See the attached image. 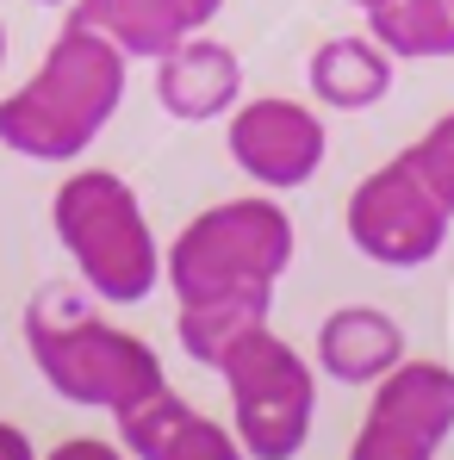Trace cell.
Returning <instances> with one entry per match:
<instances>
[{"label": "cell", "instance_id": "30bf717a", "mask_svg": "<svg viewBox=\"0 0 454 460\" xmlns=\"http://www.w3.org/2000/svg\"><path fill=\"white\" fill-rule=\"evenodd\" d=\"M156 100L181 125L230 119V106L243 100V63H236V50L218 44V38H206V31H187L162 57V69H156Z\"/></svg>", "mask_w": 454, "mask_h": 460}, {"label": "cell", "instance_id": "ba28073f", "mask_svg": "<svg viewBox=\"0 0 454 460\" xmlns=\"http://www.w3.org/2000/svg\"><path fill=\"white\" fill-rule=\"evenodd\" d=\"M112 423H119V448L131 460H249L230 423L193 411L168 385H156L150 398L125 404Z\"/></svg>", "mask_w": 454, "mask_h": 460}, {"label": "cell", "instance_id": "2e32d148", "mask_svg": "<svg viewBox=\"0 0 454 460\" xmlns=\"http://www.w3.org/2000/svg\"><path fill=\"white\" fill-rule=\"evenodd\" d=\"M398 162H405V168H411V174L436 193V206L454 218V112H442V119H436V125H430L411 150L398 155Z\"/></svg>", "mask_w": 454, "mask_h": 460}, {"label": "cell", "instance_id": "8992f818", "mask_svg": "<svg viewBox=\"0 0 454 460\" xmlns=\"http://www.w3.org/2000/svg\"><path fill=\"white\" fill-rule=\"evenodd\" d=\"M349 243H355L374 268L411 274V268H423V261L442 255V243H449V212H442L436 193L392 155V162H379L374 174L349 193Z\"/></svg>", "mask_w": 454, "mask_h": 460}, {"label": "cell", "instance_id": "277c9868", "mask_svg": "<svg viewBox=\"0 0 454 460\" xmlns=\"http://www.w3.org/2000/svg\"><path fill=\"white\" fill-rule=\"evenodd\" d=\"M293 218L249 193L200 212L193 225L162 249V280L174 287L181 305L200 299H274V280L293 268Z\"/></svg>", "mask_w": 454, "mask_h": 460}, {"label": "cell", "instance_id": "9a60e30c", "mask_svg": "<svg viewBox=\"0 0 454 460\" xmlns=\"http://www.w3.org/2000/svg\"><path fill=\"white\" fill-rule=\"evenodd\" d=\"M268 305H274V299H200V305L174 311V336H181L187 361H200V367L218 374V361H225L230 349H236L255 323H268Z\"/></svg>", "mask_w": 454, "mask_h": 460}, {"label": "cell", "instance_id": "7402d4cb", "mask_svg": "<svg viewBox=\"0 0 454 460\" xmlns=\"http://www.w3.org/2000/svg\"><path fill=\"white\" fill-rule=\"evenodd\" d=\"M349 6H361V13H368V6H379V0H349Z\"/></svg>", "mask_w": 454, "mask_h": 460}, {"label": "cell", "instance_id": "44dd1931", "mask_svg": "<svg viewBox=\"0 0 454 460\" xmlns=\"http://www.w3.org/2000/svg\"><path fill=\"white\" fill-rule=\"evenodd\" d=\"M31 6H69V0H31Z\"/></svg>", "mask_w": 454, "mask_h": 460}, {"label": "cell", "instance_id": "52a82bcc", "mask_svg": "<svg viewBox=\"0 0 454 460\" xmlns=\"http://www.w3.org/2000/svg\"><path fill=\"white\" fill-rule=\"evenodd\" d=\"M225 150L255 187L293 193V187H305L324 168L330 137H324V119L311 106L287 100V93H262V100H236L230 106Z\"/></svg>", "mask_w": 454, "mask_h": 460}, {"label": "cell", "instance_id": "ffe728a7", "mask_svg": "<svg viewBox=\"0 0 454 460\" xmlns=\"http://www.w3.org/2000/svg\"><path fill=\"white\" fill-rule=\"evenodd\" d=\"M0 63H6V25H0Z\"/></svg>", "mask_w": 454, "mask_h": 460}, {"label": "cell", "instance_id": "d6986e66", "mask_svg": "<svg viewBox=\"0 0 454 460\" xmlns=\"http://www.w3.org/2000/svg\"><path fill=\"white\" fill-rule=\"evenodd\" d=\"M174 6H181V19H187L193 31H206V25L225 13V0H174Z\"/></svg>", "mask_w": 454, "mask_h": 460}, {"label": "cell", "instance_id": "3957f363", "mask_svg": "<svg viewBox=\"0 0 454 460\" xmlns=\"http://www.w3.org/2000/svg\"><path fill=\"white\" fill-rule=\"evenodd\" d=\"M57 243L69 249L81 287L100 305H144L162 287V243H156L144 199L112 168H76L50 206Z\"/></svg>", "mask_w": 454, "mask_h": 460}, {"label": "cell", "instance_id": "5bb4252c", "mask_svg": "<svg viewBox=\"0 0 454 460\" xmlns=\"http://www.w3.org/2000/svg\"><path fill=\"white\" fill-rule=\"evenodd\" d=\"M368 38L392 63H449L454 0H379L368 6Z\"/></svg>", "mask_w": 454, "mask_h": 460}, {"label": "cell", "instance_id": "ac0fdd59", "mask_svg": "<svg viewBox=\"0 0 454 460\" xmlns=\"http://www.w3.org/2000/svg\"><path fill=\"white\" fill-rule=\"evenodd\" d=\"M0 460H44V455L31 448V436H25L19 423H6V417H0Z\"/></svg>", "mask_w": 454, "mask_h": 460}, {"label": "cell", "instance_id": "e0dca14e", "mask_svg": "<svg viewBox=\"0 0 454 460\" xmlns=\"http://www.w3.org/2000/svg\"><path fill=\"white\" fill-rule=\"evenodd\" d=\"M44 460H131L119 442H100V436H69V442H57Z\"/></svg>", "mask_w": 454, "mask_h": 460}, {"label": "cell", "instance_id": "4fadbf2b", "mask_svg": "<svg viewBox=\"0 0 454 460\" xmlns=\"http://www.w3.org/2000/svg\"><path fill=\"white\" fill-rule=\"evenodd\" d=\"M69 25H87L125 57H150V63H162L193 31L174 0H69Z\"/></svg>", "mask_w": 454, "mask_h": 460}, {"label": "cell", "instance_id": "5b68a950", "mask_svg": "<svg viewBox=\"0 0 454 460\" xmlns=\"http://www.w3.org/2000/svg\"><path fill=\"white\" fill-rule=\"evenodd\" d=\"M225 392H230V429L249 460H299L311 442V417H317V374L299 361V349L287 336H274L268 323H255L225 361Z\"/></svg>", "mask_w": 454, "mask_h": 460}, {"label": "cell", "instance_id": "7a4b0ae2", "mask_svg": "<svg viewBox=\"0 0 454 460\" xmlns=\"http://www.w3.org/2000/svg\"><path fill=\"white\" fill-rule=\"evenodd\" d=\"M25 349L38 361L44 385L57 398H69L81 411H125L138 398H150L162 380V361L144 336L119 330L100 317V299L87 287H38L25 305Z\"/></svg>", "mask_w": 454, "mask_h": 460}, {"label": "cell", "instance_id": "6da1fadb", "mask_svg": "<svg viewBox=\"0 0 454 460\" xmlns=\"http://www.w3.org/2000/svg\"><path fill=\"white\" fill-rule=\"evenodd\" d=\"M125 50L87 25H63L38 75L0 100V144L25 162H76L125 100Z\"/></svg>", "mask_w": 454, "mask_h": 460}, {"label": "cell", "instance_id": "9c48e42d", "mask_svg": "<svg viewBox=\"0 0 454 460\" xmlns=\"http://www.w3.org/2000/svg\"><path fill=\"white\" fill-rule=\"evenodd\" d=\"M368 423H379L386 436L436 455L454 436V367L449 361H398L386 380H374L368 398Z\"/></svg>", "mask_w": 454, "mask_h": 460}, {"label": "cell", "instance_id": "7c38bea8", "mask_svg": "<svg viewBox=\"0 0 454 460\" xmlns=\"http://www.w3.org/2000/svg\"><path fill=\"white\" fill-rule=\"evenodd\" d=\"M311 81V100L330 106V112H368L392 93V57L379 50L368 31H343V38H324L305 63Z\"/></svg>", "mask_w": 454, "mask_h": 460}, {"label": "cell", "instance_id": "8fae6325", "mask_svg": "<svg viewBox=\"0 0 454 460\" xmlns=\"http://www.w3.org/2000/svg\"><path fill=\"white\" fill-rule=\"evenodd\" d=\"M405 330L379 305H336L317 323V374L336 385H374L405 361Z\"/></svg>", "mask_w": 454, "mask_h": 460}]
</instances>
